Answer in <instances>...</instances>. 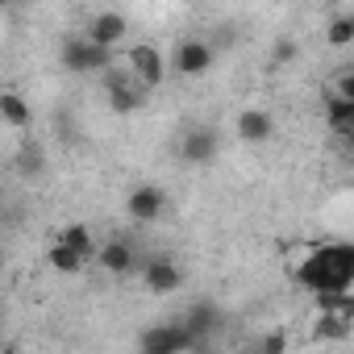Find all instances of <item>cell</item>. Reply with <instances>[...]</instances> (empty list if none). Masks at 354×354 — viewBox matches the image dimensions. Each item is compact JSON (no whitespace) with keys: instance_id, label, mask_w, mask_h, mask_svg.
Listing matches in <instances>:
<instances>
[{"instance_id":"4","label":"cell","mask_w":354,"mask_h":354,"mask_svg":"<svg viewBox=\"0 0 354 354\" xmlns=\"http://www.w3.org/2000/svg\"><path fill=\"white\" fill-rule=\"evenodd\" d=\"M175 154H180V162H188V167H205V162H213V158L221 154V138H217L213 125H192V129L180 138Z\"/></svg>"},{"instance_id":"21","label":"cell","mask_w":354,"mask_h":354,"mask_svg":"<svg viewBox=\"0 0 354 354\" xmlns=\"http://www.w3.org/2000/svg\"><path fill=\"white\" fill-rule=\"evenodd\" d=\"M292 59H296V42H292V38H279V42H275V50H271V63H279V67H283V63H292Z\"/></svg>"},{"instance_id":"18","label":"cell","mask_w":354,"mask_h":354,"mask_svg":"<svg viewBox=\"0 0 354 354\" xmlns=\"http://www.w3.org/2000/svg\"><path fill=\"white\" fill-rule=\"evenodd\" d=\"M59 238H63V242H67L71 250H80V254H84L88 263H92V259L100 254V246H96V238L88 234V225H67V230H63Z\"/></svg>"},{"instance_id":"7","label":"cell","mask_w":354,"mask_h":354,"mask_svg":"<svg viewBox=\"0 0 354 354\" xmlns=\"http://www.w3.org/2000/svg\"><path fill=\"white\" fill-rule=\"evenodd\" d=\"M171 63H175V71L180 75H188V80H196V75H205L213 63H217V50L205 42V38H184L180 46H175V55H171Z\"/></svg>"},{"instance_id":"17","label":"cell","mask_w":354,"mask_h":354,"mask_svg":"<svg viewBox=\"0 0 354 354\" xmlns=\"http://www.w3.org/2000/svg\"><path fill=\"white\" fill-rule=\"evenodd\" d=\"M184 321H188V329L201 337V346H209V337H205V333H209V329H217V308H213V304H192Z\"/></svg>"},{"instance_id":"3","label":"cell","mask_w":354,"mask_h":354,"mask_svg":"<svg viewBox=\"0 0 354 354\" xmlns=\"http://www.w3.org/2000/svg\"><path fill=\"white\" fill-rule=\"evenodd\" d=\"M138 346H142L146 354H180V350H196V346H201V337L188 329V321H175V325L146 329Z\"/></svg>"},{"instance_id":"19","label":"cell","mask_w":354,"mask_h":354,"mask_svg":"<svg viewBox=\"0 0 354 354\" xmlns=\"http://www.w3.org/2000/svg\"><path fill=\"white\" fill-rule=\"evenodd\" d=\"M325 42H329L333 50H342V46H354V13H346V17H333V21H329V30H325Z\"/></svg>"},{"instance_id":"16","label":"cell","mask_w":354,"mask_h":354,"mask_svg":"<svg viewBox=\"0 0 354 354\" xmlns=\"http://www.w3.org/2000/svg\"><path fill=\"white\" fill-rule=\"evenodd\" d=\"M350 329H354V321H350V317L321 313V317H317V329H313V337H317V342H346V337H350Z\"/></svg>"},{"instance_id":"5","label":"cell","mask_w":354,"mask_h":354,"mask_svg":"<svg viewBox=\"0 0 354 354\" xmlns=\"http://www.w3.org/2000/svg\"><path fill=\"white\" fill-rule=\"evenodd\" d=\"M142 288L150 296H171V292H180L184 288V271L180 263H175L171 254H154L142 263Z\"/></svg>"},{"instance_id":"9","label":"cell","mask_w":354,"mask_h":354,"mask_svg":"<svg viewBox=\"0 0 354 354\" xmlns=\"http://www.w3.org/2000/svg\"><path fill=\"white\" fill-rule=\"evenodd\" d=\"M234 129H238V138H242L246 146H263V142L275 133V121H271L267 109H242L238 121H234Z\"/></svg>"},{"instance_id":"10","label":"cell","mask_w":354,"mask_h":354,"mask_svg":"<svg viewBox=\"0 0 354 354\" xmlns=\"http://www.w3.org/2000/svg\"><path fill=\"white\" fill-rule=\"evenodd\" d=\"M125 34H129V21H125L121 13H113V9H109V13H96V17L88 21V38L100 42V46H109V50L121 46Z\"/></svg>"},{"instance_id":"6","label":"cell","mask_w":354,"mask_h":354,"mask_svg":"<svg viewBox=\"0 0 354 354\" xmlns=\"http://www.w3.org/2000/svg\"><path fill=\"white\" fill-rule=\"evenodd\" d=\"M125 63L133 67V75H138L146 88H158V84L167 80V59H162V50H158L154 42H133V46L125 50Z\"/></svg>"},{"instance_id":"8","label":"cell","mask_w":354,"mask_h":354,"mask_svg":"<svg viewBox=\"0 0 354 354\" xmlns=\"http://www.w3.org/2000/svg\"><path fill=\"white\" fill-rule=\"evenodd\" d=\"M125 209H129V217H133V221L150 225V221H158V217H162V209H167V196H162V188H154V184H138V188L129 192Z\"/></svg>"},{"instance_id":"15","label":"cell","mask_w":354,"mask_h":354,"mask_svg":"<svg viewBox=\"0 0 354 354\" xmlns=\"http://www.w3.org/2000/svg\"><path fill=\"white\" fill-rule=\"evenodd\" d=\"M325 121H329V129H333V133L354 129V100H346V96L329 92V96H325Z\"/></svg>"},{"instance_id":"22","label":"cell","mask_w":354,"mask_h":354,"mask_svg":"<svg viewBox=\"0 0 354 354\" xmlns=\"http://www.w3.org/2000/svg\"><path fill=\"white\" fill-rule=\"evenodd\" d=\"M333 92H337V96H346V100H354V67H346V71L333 80Z\"/></svg>"},{"instance_id":"13","label":"cell","mask_w":354,"mask_h":354,"mask_svg":"<svg viewBox=\"0 0 354 354\" xmlns=\"http://www.w3.org/2000/svg\"><path fill=\"white\" fill-rule=\"evenodd\" d=\"M0 117H5V125L9 129H30L34 125V109L26 104V96L21 92H0Z\"/></svg>"},{"instance_id":"1","label":"cell","mask_w":354,"mask_h":354,"mask_svg":"<svg viewBox=\"0 0 354 354\" xmlns=\"http://www.w3.org/2000/svg\"><path fill=\"white\" fill-rule=\"evenodd\" d=\"M292 279L313 292V296H325V292H350L354 288V242H329V246H317L308 250Z\"/></svg>"},{"instance_id":"11","label":"cell","mask_w":354,"mask_h":354,"mask_svg":"<svg viewBox=\"0 0 354 354\" xmlns=\"http://www.w3.org/2000/svg\"><path fill=\"white\" fill-rule=\"evenodd\" d=\"M96 263H100L109 275H129V271L138 267V254H133V246H129L125 238H109V242L100 246Z\"/></svg>"},{"instance_id":"25","label":"cell","mask_w":354,"mask_h":354,"mask_svg":"<svg viewBox=\"0 0 354 354\" xmlns=\"http://www.w3.org/2000/svg\"><path fill=\"white\" fill-rule=\"evenodd\" d=\"M5 5H9V0H5Z\"/></svg>"},{"instance_id":"24","label":"cell","mask_w":354,"mask_h":354,"mask_svg":"<svg viewBox=\"0 0 354 354\" xmlns=\"http://www.w3.org/2000/svg\"><path fill=\"white\" fill-rule=\"evenodd\" d=\"M333 138H337V146H342V150L354 158V129H346V133H333Z\"/></svg>"},{"instance_id":"23","label":"cell","mask_w":354,"mask_h":354,"mask_svg":"<svg viewBox=\"0 0 354 354\" xmlns=\"http://www.w3.org/2000/svg\"><path fill=\"white\" fill-rule=\"evenodd\" d=\"M259 350H288V337H283V333H267V337L259 342Z\"/></svg>"},{"instance_id":"14","label":"cell","mask_w":354,"mask_h":354,"mask_svg":"<svg viewBox=\"0 0 354 354\" xmlns=\"http://www.w3.org/2000/svg\"><path fill=\"white\" fill-rule=\"evenodd\" d=\"M46 263H50V267H55L59 275H80V271L88 267V259H84L80 250H71V246H67L63 238H55V246L46 250Z\"/></svg>"},{"instance_id":"12","label":"cell","mask_w":354,"mask_h":354,"mask_svg":"<svg viewBox=\"0 0 354 354\" xmlns=\"http://www.w3.org/2000/svg\"><path fill=\"white\" fill-rule=\"evenodd\" d=\"M146 84L142 80H129V84H121V88H113V92H104L109 96V109L113 113H121V117H129V113H138L142 104H146Z\"/></svg>"},{"instance_id":"2","label":"cell","mask_w":354,"mask_h":354,"mask_svg":"<svg viewBox=\"0 0 354 354\" xmlns=\"http://www.w3.org/2000/svg\"><path fill=\"white\" fill-rule=\"evenodd\" d=\"M109 63H113L109 46L92 42L88 34H84V38H67V42H63V67H67V71H75V75H100Z\"/></svg>"},{"instance_id":"20","label":"cell","mask_w":354,"mask_h":354,"mask_svg":"<svg viewBox=\"0 0 354 354\" xmlns=\"http://www.w3.org/2000/svg\"><path fill=\"white\" fill-rule=\"evenodd\" d=\"M17 171L26 175V180H34V175L46 171V154H42L38 146H21V154H17Z\"/></svg>"}]
</instances>
